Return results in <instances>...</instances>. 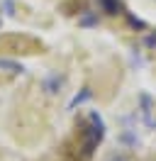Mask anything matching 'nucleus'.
<instances>
[{"label":"nucleus","mask_w":156,"mask_h":161,"mask_svg":"<svg viewBox=\"0 0 156 161\" xmlns=\"http://www.w3.org/2000/svg\"><path fill=\"white\" fill-rule=\"evenodd\" d=\"M98 3H100L103 12H107V15H117V12H122V3H120V0H98Z\"/></svg>","instance_id":"39448f33"},{"label":"nucleus","mask_w":156,"mask_h":161,"mask_svg":"<svg viewBox=\"0 0 156 161\" xmlns=\"http://www.w3.org/2000/svg\"><path fill=\"white\" fill-rule=\"evenodd\" d=\"M90 98H93V91H90V88H83L81 93H76V95H73V100L68 103V110H76V108H81V105H83V103H88Z\"/></svg>","instance_id":"20e7f679"},{"label":"nucleus","mask_w":156,"mask_h":161,"mask_svg":"<svg viewBox=\"0 0 156 161\" xmlns=\"http://www.w3.org/2000/svg\"><path fill=\"white\" fill-rule=\"evenodd\" d=\"M3 10H5L8 17H12L15 15V0H3Z\"/></svg>","instance_id":"6e6552de"},{"label":"nucleus","mask_w":156,"mask_h":161,"mask_svg":"<svg viewBox=\"0 0 156 161\" xmlns=\"http://www.w3.org/2000/svg\"><path fill=\"white\" fill-rule=\"evenodd\" d=\"M98 15H93V12H88V15H83V17H81V20H78V25H81V27H98Z\"/></svg>","instance_id":"0eeeda50"},{"label":"nucleus","mask_w":156,"mask_h":161,"mask_svg":"<svg viewBox=\"0 0 156 161\" xmlns=\"http://www.w3.org/2000/svg\"><path fill=\"white\" fill-rule=\"evenodd\" d=\"M139 103H142V117H144L146 127L156 130V120L151 117V98H149L146 93H142V95H139Z\"/></svg>","instance_id":"7ed1b4c3"},{"label":"nucleus","mask_w":156,"mask_h":161,"mask_svg":"<svg viewBox=\"0 0 156 161\" xmlns=\"http://www.w3.org/2000/svg\"><path fill=\"white\" fill-rule=\"evenodd\" d=\"M105 139V122L100 117L98 110L88 112V127L83 130V149H86V159L100 147V142Z\"/></svg>","instance_id":"f257e3e1"},{"label":"nucleus","mask_w":156,"mask_h":161,"mask_svg":"<svg viewBox=\"0 0 156 161\" xmlns=\"http://www.w3.org/2000/svg\"><path fill=\"white\" fill-rule=\"evenodd\" d=\"M0 69L3 71H10V73H22L25 66L20 61H12V59H0Z\"/></svg>","instance_id":"423d86ee"},{"label":"nucleus","mask_w":156,"mask_h":161,"mask_svg":"<svg viewBox=\"0 0 156 161\" xmlns=\"http://www.w3.org/2000/svg\"><path fill=\"white\" fill-rule=\"evenodd\" d=\"M64 83H66V76H64V73L49 71L47 76L42 78V91L47 93V95H58L61 88H64Z\"/></svg>","instance_id":"f03ea898"},{"label":"nucleus","mask_w":156,"mask_h":161,"mask_svg":"<svg viewBox=\"0 0 156 161\" xmlns=\"http://www.w3.org/2000/svg\"><path fill=\"white\" fill-rule=\"evenodd\" d=\"M146 47H156V34H149V37H146Z\"/></svg>","instance_id":"9d476101"},{"label":"nucleus","mask_w":156,"mask_h":161,"mask_svg":"<svg viewBox=\"0 0 156 161\" xmlns=\"http://www.w3.org/2000/svg\"><path fill=\"white\" fill-rule=\"evenodd\" d=\"M110 161H129V159H127L125 154H115V156H110Z\"/></svg>","instance_id":"9b49d317"},{"label":"nucleus","mask_w":156,"mask_h":161,"mask_svg":"<svg viewBox=\"0 0 156 161\" xmlns=\"http://www.w3.org/2000/svg\"><path fill=\"white\" fill-rule=\"evenodd\" d=\"M127 20H129V25H132V27H139V30H144V27H146L142 20H136V17H132V15H127Z\"/></svg>","instance_id":"1a4fd4ad"}]
</instances>
